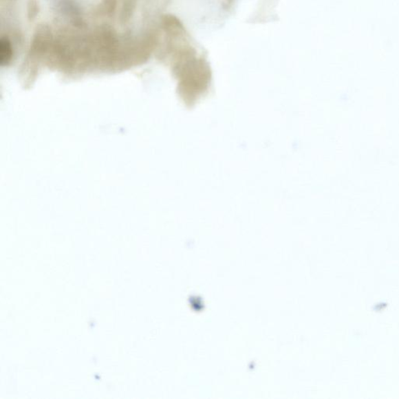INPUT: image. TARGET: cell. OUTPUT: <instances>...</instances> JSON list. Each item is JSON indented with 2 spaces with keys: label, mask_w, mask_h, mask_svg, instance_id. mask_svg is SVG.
Here are the masks:
<instances>
[{
  "label": "cell",
  "mask_w": 399,
  "mask_h": 399,
  "mask_svg": "<svg viewBox=\"0 0 399 399\" xmlns=\"http://www.w3.org/2000/svg\"><path fill=\"white\" fill-rule=\"evenodd\" d=\"M13 57V48L8 37H3L0 40V65L7 66Z\"/></svg>",
  "instance_id": "obj_1"
}]
</instances>
